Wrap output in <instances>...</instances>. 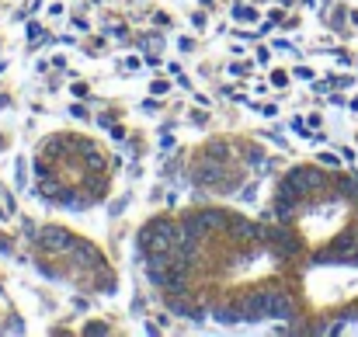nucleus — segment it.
<instances>
[{
  "instance_id": "nucleus-1",
  "label": "nucleus",
  "mask_w": 358,
  "mask_h": 337,
  "mask_svg": "<svg viewBox=\"0 0 358 337\" xmlns=\"http://www.w3.org/2000/svg\"><path fill=\"white\" fill-rule=\"evenodd\" d=\"M178 237H181V226H174V222H167V219H153L143 230V247L150 254H174Z\"/></svg>"
},
{
  "instance_id": "nucleus-2",
  "label": "nucleus",
  "mask_w": 358,
  "mask_h": 337,
  "mask_svg": "<svg viewBox=\"0 0 358 337\" xmlns=\"http://www.w3.org/2000/svg\"><path fill=\"white\" fill-rule=\"evenodd\" d=\"M38 244H42L45 254H70L77 240H73L67 230H60V226H45L42 237H38Z\"/></svg>"
},
{
  "instance_id": "nucleus-3",
  "label": "nucleus",
  "mask_w": 358,
  "mask_h": 337,
  "mask_svg": "<svg viewBox=\"0 0 358 337\" xmlns=\"http://www.w3.org/2000/svg\"><path fill=\"white\" fill-rule=\"evenodd\" d=\"M261 299H265V313L268 316L292 320V299H289V292H282V289H261Z\"/></svg>"
},
{
  "instance_id": "nucleus-4",
  "label": "nucleus",
  "mask_w": 358,
  "mask_h": 337,
  "mask_svg": "<svg viewBox=\"0 0 358 337\" xmlns=\"http://www.w3.org/2000/svg\"><path fill=\"white\" fill-rule=\"evenodd\" d=\"M285 181L292 185V191H296V195H306V191H317V188L324 185V174H320V171H313V167H296V171H292Z\"/></svg>"
},
{
  "instance_id": "nucleus-5",
  "label": "nucleus",
  "mask_w": 358,
  "mask_h": 337,
  "mask_svg": "<svg viewBox=\"0 0 358 337\" xmlns=\"http://www.w3.org/2000/svg\"><path fill=\"white\" fill-rule=\"evenodd\" d=\"M223 178H226V167L216 163V156H213V160H202V163L195 167V185H202V188H216Z\"/></svg>"
},
{
  "instance_id": "nucleus-6",
  "label": "nucleus",
  "mask_w": 358,
  "mask_h": 337,
  "mask_svg": "<svg viewBox=\"0 0 358 337\" xmlns=\"http://www.w3.org/2000/svg\"><path fill=\"white\" fill-rule=\"evenodd\" d=\"M230 230H233V237L237 240H254V237H258V230H254V222H247V219H230Z\"/></svg>"
},
{
  "instance_id": "nucleus-7",
  "label": "nucleus",
  "mask_w": 358,
  "mask_h": 337,
  "mask_svg": "<svg viewBox=\"0 0 358 337\" xmlns=\"http://www.w3.org/2000/svg\"><path fill=\"white\" fill-rule=\"evenodd\" d=\"M272 240H275V251H278L282 257H292V254L299 251V244H296V240H292L289 233H275Z\"/></svg>"
},
{
  "instance_id": "nucleus-8",
  "label": "nucleus",
  "mask_w": 358,
  "mask_h": 337,
  "mask_svg": "<svg viewBox=\"0 0 358 337\" xmlns=\"http://www.w3.org/2000/svg\"><path fill=\"white\" fill-rule=\"evenodd\" d=\"M355 247H358V240H355L351 233H344V237H341V240H337V244L331 247V254H337V257H344V254H351Z\"/></svg>"
},
{
  "instance_id": "nucleus-9",
  "label": "nucleus",
  "mask_w": 358,
  "mask_h": 337,
  "mask_svg": "<svg viewBox=\"0 0 358 337\" xmlns=\"http://www.w3.org/2000/svg\"><path fill=\"white\" fill-rule=\"evenodd\" d=\"M216 320H219V323H243L237 306H230V310H216Z\"/></svg>"
},
{
  "instance_id": "nucleus-10",
  "label": "nucleus",
  "mask_w": 358,
  "mask_h": 337,
  "mask_svg": "<svg viewBox=\"0 0 358 337\" xmlns=\"http://www.w3.org/2000/svg\"><path fill=\"white\" fill-rule=\"evenodd\" d=\"M275 216H278V219H292V202H289V198H278V202H275Z\"/></svg>"
},
{
  "instance_id": "nucleus-11",
  "label": "nucleus",
  "mask_w": 358,
  "mask_h": 337,
  "mask_svg": "<svg viewBox=\"0 0 358 337\" xmlns=\"http://www.w3.org/2000/svg\"><path fill=\"white\" fill-rule=\"evenodd\" d=\"M87 163L94 167V171H105V156H101L97 150H87Z\"/></svg>"
},
{
  "instance_id": "nucleus-12",
  "label": "nucleus",
  "mask_w": 358,
  "mask_h": 337,
  "mask_svg": "<svg viewBox=\"0 0 358 337\" xmlns=\"http://www.w3.org/2000/svg\"><path fill=\"white\" fill-rule=\"evenodd\" d=\"M237 21H258V11H250V8H237V14H233Z\"/></svg>"
}]
</instances>
